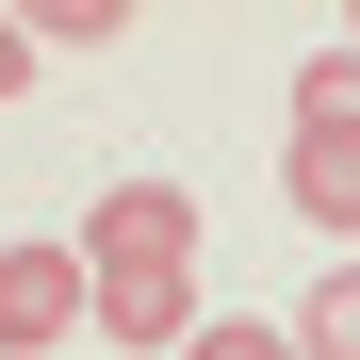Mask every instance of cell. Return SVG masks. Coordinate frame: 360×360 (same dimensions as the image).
<instances>
[{
	"label": "cell",
	"mask_w": 360,
	"mask_h": 360,
	"mask_svg": "<svg viewBox=\"0 0 360 360\" xmlns=\"http://www.w3.org/2000/svg\"><path fill=\"white\" fill-rule=\"evenodd\" d=\"M66 246H82L98 278H197V197H180V180H115Z\"/></svg>",
	"instance_id": "cell-1"
},
{
	"label": "cell",
	"mask_w": 360,
	"mask_h": 360,
	"mask_svg": "<svg viewBox=\"0 0 360 360\" xmlns=\"http://www.w3.org/2000/svg\"><path fill=\"white\" fill-rule=\"evenodd\" d=\"M98 328V262L82 246H0V360H49Z\"/></svg>",
	"instance_id": "cell-2"
},
{
	"label": "cell",
	"mask_w": 360,
	"mask_h": 360,
	"mask_svg": "<svg viewBox=\"0 0 360 360\" xmlns=\"http://www.w3.org/2000/svg\"><path fill=\"white\" fill-rule=\"evenodd\" d=\"M213 311H197V278H98V344H131V360H180Z\"/></svg>",
	"instance_id": "cell-3"
},
{
	"label": "cell",
	"mask_w": 360,
	"mask_h": 360,
	"mask_svg": "<svg viewBox=\"0 0 360 360\" xmlns=\"http://www.w3.org/2000/svg\"><path fill=\"white\" fill-rule=\"evenodd\" d=\"M278 197L311 213V229H344V246H360V131H295V148H278Z\"/></svg>",
	"instance_id": "cell-4"
},
{
	"label": "cell",
	"mask_w": 360,
	"mask_h": 360,
	"mask_svg": "<svg viewBox=\"0 0 360 360\" xmlns=\"http://www.w3.org/2000/svg\"><path fill=\"white\" fill-rule=\"evenodd\" d=\"M295 131H360V33L295 66Z\"/></svg>",
	"instance_id": "cell-5"
},
{
	"label": "cell",
	"mask_w": 360,
	"mask_h": 360,
	"mask_svg": "<svg viewBox=\"0 0 360 360\" xmlns=\"http://www.w3.org/2000/svg\"><path fill=\"white\" fill-rule=\"evenodd\" d=\"M295 344H311V360H360V262H328L311 295H295Z\"/></svg>",
	"instance_id": "cell-6"
},
{
	"label": "cell",
	"mask_w": 360,
	"mask_h": 360,
	"mask_svg": "<svg viewBox=\"0 0 360 360\" xmlns=\"http://www.w3.org/2000/svg\"><path fill=\"white\" fill-rule=\"evenodd\" d=\"M115 33H131V0H49L33 17V49H115Z\"/></svg>",
	"instance_id": "cell-7"
},
{
	"label": "cell",
	"mask_w": 360,
	"mask_h": 360,
	"mask_svg": "<svg viewBox=\"0 0 360 360\" xmlns=\"http://www.w3.org/2000/svg\"><path fill=\"white\" fill-rule=\"evenodd\" d=\"M180 360H311V344H295V328H246V311H229V328H197Z\"/></svg>",
	"instance_id": "cell-8"
},
{
	"label": "cell",
	"mask_w": 360,
	"mask_h": 360,
	"mask_svg": "<svg viewBox=\"0 0 360 360\" xmlns=\"http://www.w3.org/2000/svg\"><path fill=\"white\" fill-rule=\"evenodd\" d=\"M33 82V17H0V98H17Z\"/></svg>",
	"instance_id": "cell-9"
}]
</instances>
